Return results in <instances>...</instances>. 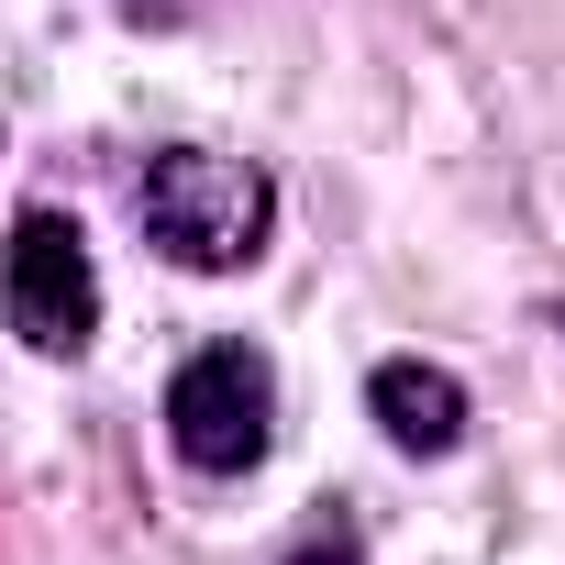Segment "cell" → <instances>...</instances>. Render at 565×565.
<instances>
[{
  "mask_svg": "<svg viewBox=\"0 0 565 565\" xmlns=\"http://www.w3.org/2000/svg\"><path fill=\"white\" fill-rule=\"evenodd\" d=\"M366 411H377V433H388L399 455H455V444H466V388H455L444 366H422V355H388V366L366 377Z\"/></svg>",
  "mask_w": 565,
  "mask_h": 565,
  "instance_id": "277c9868",
  "label": "cell"
},
{
  "mask_svg": "<svg viewBox=\"0 0 565 565\" xmlns=\"http://www.w3.org/2000/svg\"><path fill=\"white\" fill-rule=\"evenodd\" d=\"M134 211H145L156 255H178V266H200V277H233V266H255V255H266L277 189H266L255 167H233V156L178 145V156H156V167H145Z\"/></svg>",
  "mask_w": 565,
  "mask_h": 565,
  "instance_id": "6da1fadb",
  "label": "cell"
},
{
  "mask_svg": "<svg viewBox=\"0 0 565 565\" xmlns=\"http://www.w3.org/2000/svg\"><path fill=\"white\" fill-rule=\"evenodd\" d=\"M289 565H366V554H355V532H311Z\"/></svg>",
  "mask_w": 565,
  "mask_h": 565,
  "instance_id": "5b68a950",
  "label": "cell"
},
{
  "mask_svg": "<svg viewBox=\"0 0 565 565\" xmlns=\"http://www.w3.org/2000/svg\"><path fill=\"white\" fill-rule=\"evenodd\" d=\"M0 300H12V333L34 355H78L100 333V266H89L67 211H23L12 222V277H0Z\"/></svg>",
  "mask_w": 565,
  "mask_h": 565,
  "instance_id": "3957f363",
  "label": "cell"
},
{
  "mask_svg": "<svg viewBox=\"0 0 565 565\" xmlns=\"http://www.w3.org/2000/svg\"><path fill=\"white\" fill-rule=\"evenodd\" d=\"M167 444H178L200 477H244V466L277 444V377H266V355H244V344L189 355L178 388H167Z\"/></svg>",
  "mask_w": 565,
  "mask_h": 565,
  "instance_id": "7a4b0ae2",
  "label": "cell"
}]
</instances>
